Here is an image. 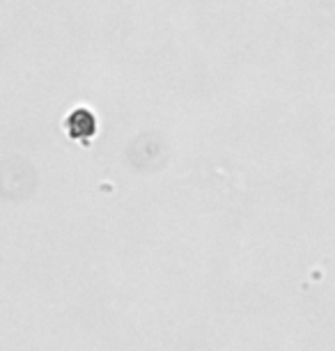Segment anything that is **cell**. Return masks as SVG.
Masks as SVG:
<instances>
[{"mask_svg":"<svg viewBox=\"0 0 335 351\" xmlns=\"http://www.w3.org/2000/svg\"><path fill=\"white\" fill-rule=\"evenodd\" d=\"M67 134L69 138H90V136H95V131H97V120H95V115H92L90 110H85V108H78L74 110L71 115L67 117Z\"/></svg>","mask_w":335,"mask_h":351,"instance_id":"cell-1","label":"cell"}]
</instances>
